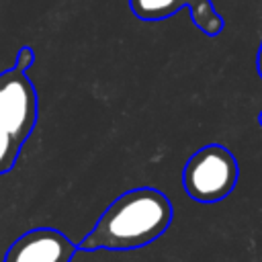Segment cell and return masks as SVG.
Returning a JSON list of instances; mask_svg holds the SVG:
<instances>
[{
  "label": "cell",
  "instance_id": "277c9868",
  "mask_svg": "<svg viewBox=\"0 0 262 262\" xmlns=\"http://www.w3.org/2000/svg\"><path fill=\"white\" fill-rule=\"evenodd\" d=\"M78 246L61 231L37 227L23 233L6 252L4 262H70Z\"/></svg>",
  "mask_w": 262,
  "mask_h": 262
},
{
  "label": "cell",
  "instance_id": "5b68a950",
  "mask_svg": "<svg viewBox=\"0 0 262 262\" xmlns=\"http://www.w3.org/2000/svg\"><path fill=\"white\" fill-rule=\"evenodd\" d=\"M129 8L141 20H164L188 8L194 27L207 37H217L225 25L211 0H129Z\"/></svg>",
  "mask_w": 262,
  "mask_h": 262
},
{
  "label": "cell",
  "instance_id": "6da1fadb",
  "mask_svg": "<svg viewBox=\"0 0 262 262\" xmlns=\"http://www.w3.org/2000/svg\"><path fill=\"white\" fill-rule=\"evenodd\" d=\"M174 219L170 199L151 186H139L119 194L98 217L80 250H139L166 233Z\"/></svg>",
  "mask_w": 262,
  "mask_h": 262
},
{
  "label": "cell",
  "instance_id": "9c48e42d",
  "mask_svg": "<svg viewBox=\"0 0 262 262\" xmlns=\"http://www.w3.org/2000/svg\"><path fill=\"white\" fill-rule=\"evenodd\" d=\"M258 125L262 127V111H260V115H258Z\"/></svg>",
  "mask_w": 262,
  "mask_h": 262
},
{
  "label": "cell",
  "instance_id": "7a4b0ae2",
  "mask_svg": "<svg viewBox=\"0 0 262 262\" xmlns=\"http://www.w3.org/2000/svg\"><path fill=\"white\" fill-rule=\"evenodd\" d=\"M239 178L235 156L221 143H209L196 149L184 164L182 186L186 194L203 205L227 199Z\"/></svg>",
  "mask_w": 262,
  "mask_h": 262
},
{
  "label": "cell",
  "instance_id": "8992f818",
  "mask_svg": "<svg viewBox=\"0 0 262 262\" xmlns=\"http://www.w3.org/2000/svg\"><path fill=\"white\" fill-rule=\"evenodd\" d=\"M18 151H20V143L0 125V174L8 172L14 166Z\"/></svg>",
  "mask_w": 262,
  "mask_h": 262
},
{
  "label": "cell",
  "instance_id": "3957f363",
  "mask_svg": "<svg viewBox=\"0 0 262 262\" xmlns=\"http://www.w3.org/2000/svg\"><path fill=\"white\" fill-rule=\"evenodd\" d=\"M37 123V92L25 72L12 68L0 74V125L20 145Z\"/></svg>",
  "mask_w": 262,
  "mask_h": 262
},
{
  "label": "cell",
  "instance_id": "ba28073f",
  "mask_svg": "<svg viewBox=\"0 0 262 262\" xmlns=\"http://www.w3.org/2000/svg\"><path fill=\"white\" fill-rule=\"evenodd\" d=\"M256 72H258V76L262 78V43H260L258 53H256Z\"/></svg>",
  "mask_w": 262,
  "mask_h": 262
},
{
  "label": "cell",
  "instance_id": "52a82bcc",
  "mask_svg": "<svg viewBox=\"0 0 262 262\" xmlns=\"http://www.w3.org/2000/svg\"><path fill=\"white\" fill-rule=\"evenodd\" d=\"M33 61H35V53H33V49L31 47H20L18 49V55H16V70H20V72H27L31 66H33Z\"/></svg>",
  "mask_w": 262,
  "mask_h": 262
}]
</instances>
